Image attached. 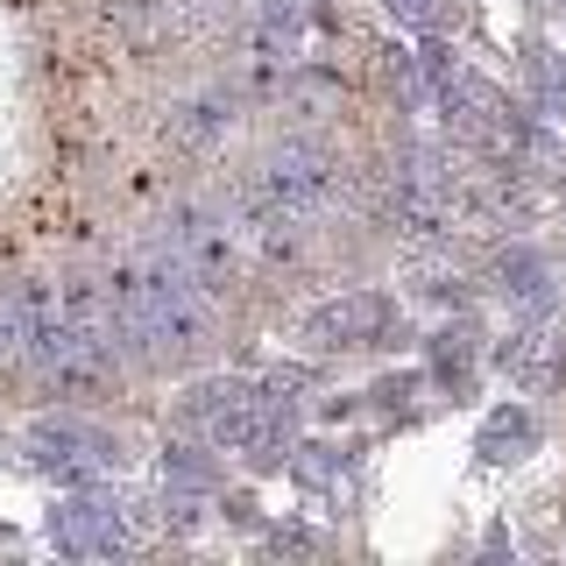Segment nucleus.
<instances>
[{
  "label": "nucleus",
  "mask_w": 566,
  "mask_h": 566,
  "mask_svg": "<svg viewBox=\"0 0 566 566\" xmlns=\"http://www.w3.org/2000/svg\"><path fill=\"white\" fill-rule=\"evenodd\" d=\"M312 545L318 538H312V531H297V524H276L270 531V553H312Z\"/></svg>",
  "instance_id": "6ab92c4d"
},
{
  "label": "nucleus",
  "mask_w": 566,
  "mask_h": 566,
  "mask_svg": "<svg viewBox=\"0 0 566 566\" xmlns=\"http://www.w3.org/2000/svg\"><path fill=\"white\" fill-rule=\"evenodd\" d=\"M424 354H432V376L468 389V368H474V333L468 326H439L432 340H424Z\"/></svg>",
  "instance_id": "f8f14e48"
},
{
  "label": "nucleus",
  "mask_w": 566,
  "mask_h": 566,
  "mask_svg": "<svg viewBox=\"0 0 566 566\" xmlns=\"http://www.w3.org/2000/svg\"><path fill=\"white\" fill-rule=\"evenodd\" d=\"M248 185H255L262 199L291 206L297 220H326L333 206H347V199H354V170L326 149V142H312V135L276 142V149L255 164V177H248Z\"/></svg>",
  "instance_id": "f257e3e1"
},
{
  "label": "nucleus",
  "mask_w": 566,
  "mask_h": 566,
  "mask_svg": "<svg viewBox=\"0 0 566 566\" xmlns=\"http://www.w3.org/2000/svg\"><path fill=\"white\" fill-rule=\"evenodd\" d=\"M227 99H185V106H170V135L185 142V149H206V142H220L227 135Z\"/></svg>",
  "instance_id": "9b49d317"
},
{
  "label": "nucleus",
  "mask_w": 566,
  "mask_h": 566,
  "mask_svg": "<svg viewBox=\"0 0 566 566\" xmlns=\"http://www.w3.org/2000/svg\"><path fill=\"white\" fill-rule=\"evenodd\" d=\"M368 397L382 403V411H411V397H418V376H382Z\"/></svg>",
  "instance_id": "a211bd4d"
},
{
  "label": "nucleus",
  "mask_w": 566,
  "mask_h": 566,
  "mask_svg": "<svg viewBox=\"0 0 566 566\" xmlns=\"http://www.w3.org/2000/svg\"><path fill=\"white\" fill-rule=\"evenodd\" d=\"M389 14H397L403 29H439V22H447V8H439V0H389Z\"/></svg>",
  "instance_id": "f3484780"
},
{
  "label": "nucleus",
  "mask_w": 566,
  "mask_h": 566,
  "mask_svg": "<svg viewBox=\"0 0 566 566\" xmlns=\"http://www.w3.org/2000/svg\"><path fill=\"white\" fill-rule=\"evenodd\" d=\"M164 482L170 489H191V495H206L220 474H212V460L199 447H164Z\"/></svg>",
  "instance_id": "4468645a"
},
{
  "label": "nucleus",
  "mask_w": 566,
  "mask_h": 566,
  "mask_svg": "<svg viewBox=\"0 0 566 566\" xmlns=\"http://www.w3.org/2000/svg\"><path fill=\"white\" fill-rule=\"evenodd\" d=\"M29 460L43 474H57V482H71V489H93V482H106V474L120 468V447L106 432H93V424L57 418V424H35L29 432Z\"/></svg>",
  "instance_id": "f03ea898"
},
{
  "label": "nucleus",
  "mask_w": 566,
  "mask_h": 566,
  "mask_svg": "<svg viewBox=\"0 0 566 566\" xmlns=\"http://www.w3.org/2000/svg\"><path fill=\"white\" fill-rule=\"evenodd\" d=\"M35 305H43V283H0V368L29 361Z\"/></svg>",
  "instance_id": "1a4fd4ad"
},
{
  "label": "nucleus",
  "mask_w": 566,
  "mask_h": 566,
  "mask_svg": "<svg viewBox=\"0 0 566 566\" xmlns=\"http://www.w3.org/2000/svg\"><path fill=\"white\" fill-rule=\"evenodd\" d=\"M291 474L305 489H340V453L333 447H291Z\"/></svg>",
  "instance_id": "2eb2a0df"
},
{
  "label": "nucleus",
  "mask_w": 566,
  "mask_h": 566,
  "mask_svg": "<svg viewBox=\"0 0 566 566\" xmlns=\"http://www.w3.org/2000/svg\"><path fill=\"white\" fill-rule=\"evenodd\" d=\"M50 545L57 553H78V559H114V553H128V517H120L106 495H78V503H64V510H50Z\"/></svg>",
  "instance_id": "423d86ee"
},
{
  "label": "nucleus",
  "mask_w": 566,
  "mask_h": 566,
  "mask_svg": "<svg viewBox=\"0 0 566 566\" xmlns=\"http://www.w3.org/2000/svg\"><path fill=\"white\" fill-rule=\"evenodd\" d=\"M524 71H531V85H538V106H545V114H566V57H553L545 43H531L524 50Z\"/></svg>",
  "instance_id": "ddd939ff"
},
{
  "label": "nucleus",
  "mask_w": 566,
  "mask_h": 566,
  "mask_svg": "<svg viewBox=\"0 0 566 566\" xmlns=\"http://www.w3.org/2000/svg\"><path fill=\"white\" fill-rule=\"evenodd\" d=\"M262 418H270V397L248 389V382H234V376H212V382L185 389V424H199L212 447H227V453H241L248 439H255Z\"/></svg>",
  "instance_id": "7ed1b4c3"
},
{
  "label": "nucleus",
  "mask_w": 566,
  "mask_h": 566,
  "mask_svg": "<svg viewBox=\"0 0 566 566\" xmlns=\"http://www.w3.org/2000/svg\"><path fill=\"white\" fill-rule=\"evenodd\" d=\"M531 447H538V418H531L524 403H503V411L482 424V439H474V453H482L489 468H510V460H524Z\"/></svg>",
  "instance_id": "9d476101"
},
{
  "label": "nucleus",
  "mask_w": 566,
  "mask_h": 566,
  "mask_svg": "<svg viewBox=\"0 0 566 566\" xmlns=\"http://www.w3.org/2000/svg\"><path fill=\"white\" fill-rule=\"evenodd\" d=\"M305 340L318 354H347V347H397V305L382 291H347L333 305H318L305 318Z\"/></svg>",
  "instance_id": "20e7f679"
},
{
  "label": "nucleus",
  "mask_w": 566,
  "mask_h": 566,
  "mask_svg": "<svg viewBox=\"0 0 566 566\" xmlns=\"http://www.w3.org/2000/svg\"><path fill=\"white\" fill-rule=\"evenodd\" d=\"M495 291L510 297L517 312H553V262L545 255H531V248H503L495 255Z\"/></svg>",
  "instance_id": "6e6552de"
},
{
  "label": "nucleus",
  "mask_w": 566,
  "mask_h": 566,
  "mask_svg": "<svg viewBox=\"0 0 566 566\" xmlns=\"http://www.w3.org/2000/svg\"><path fill=\"white\" fill-rule=\"evenodd\" d=\"M545 8H566V0H545Z\"/></svg>",
  "instance_id": "aec40b11"
},
{
  "label": "nucleus",
  "mask_w": 566,
  "mask_h": 566,
  "mask_svg": "<svg viewBox=\"0 0 566 566\" xmlns=\"http://www.w3.org/2000/svg\"><path fill=\"white\" fill-rule=\"evenodd\" d=\"M495 368L531 397H545V389L566 382V340L553 326H517L510 340H495Z\"/></svg>",
  "instance_id": "0eeeda50"
},
{
  "label": "nucleus",
  "mask_w": 566,
  "mask_h": 566,
  "mask_svg": "<svg viewBox=\"0 0 566 566\" xmlns=\"http://www.w3.org/2000/svg\"><path fill=\"white\" fill-rule=\"evenodd\" d=\"M164 241L177 248V255H185V270L199 276L212 297H220L227 283H234V227H227L220 212H199V206H185V212H177V220L164 227Z\"/></svg>",
  "instance_id": "39448f33"
},
{
  "label": "nucleus",
  "mask_w": 566,
  "mask_h": 566,
  "mask_svg": "<svg viewBox=\"0 0 566 566\" xmlns=\"http://www.w3.org/2000/svg\"><path fill=\"white\" fill-rule=\"evenodd\" d=\"M297 389H312V368L283 361V368H270V382H262V397H270V403H297Z\"/></svg>",
  "instance_id": "dca6fc26"
}]
</instances>
